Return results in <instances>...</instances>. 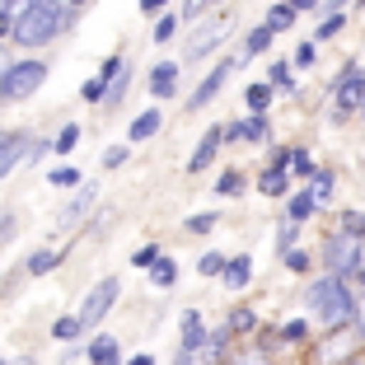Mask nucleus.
<instances>
[{
  "label": "nucleus",
  "instance_id": "obj_1",
  "mask_svg": "<svg viewBox=\"0 0 365 365\" xmlns=\"http://www.w3.org/2000/svg\"><path fill=\"white\" fill-rule=\"evenodd\" d=\"M356 304L361 300H351V290H346L342 277H319L309 286V309L328 333H337V328H346L356 319Z\"/></svg>",
  "mask_w": 365,
  "mask_h": 365
},
{
  "label": "nucleus",
  "instance_id": "obj_2",
  "mask_svg": "<svg viewBox=\"0 0 365 365\" xmlns=\"http://www.w3.org/2000/svg\"><path fill=\"white\" fill-rule=\"evenodd\" d=\"M66 19H71V5H66V0H38L24 19H14V43L43 47L47 38H56V33L66 29Z\"/></svg>",
  "mask_w": 365,
  "mask_h": 365
},
{
  "label": "nucleus",
  "instance_id": "obj_3",
  "mask_svg": "<svg viewBox=\"0 0 365 365\" xmlns=\"http://www.w3.org/2000/svg\"><path fill=\"white\" fill-rule=\"evenodd\" d=\"M47 80V66L43 61H14L0 80V98L5 103H24L29 94H38V85Z\"/></svg>",
  "mask_w": 365,
  "mask_h": 365
},
{
  "label": "nucleus",
  "instance_id": "obj_4",
  "mask_svg": "<svg viewBox=\"0 0 365 365\" xmlns=\"http://www.w3.org/2000/svg\"><path fill=\"white\" fill-rule=\"evenodd\" d=\"M323 258H328V277H356L361 272V235H346V230H337L333 239H328V248H323Z\"/></svg>",
  "mask_w": 365,
  "mask_h": 365
},
{
  "label": "nucleus",
  "instance_id": "obj_5",
  "mask_svg": "<svg viewBox=\"0 0 365 365\" xmlns=\"http://www.w3.org/2000/svg\"><path fill=\"white\" fill-rule=\"evenodd\" d=\"M118 290H122L118 277H103L94 290H89L85 304H80V333H85V328H98V323L108 319V309H113V300H118Z\"/></svg>",
  "mask_w": 365,
  "mask_h": 365
},
{
  "label": "nucleus",
  "instance_id": "obj_6",
  "mask_svg": "<svg viewBox=\"0 0 365 365\" xmlns=\"http://www.w3.org/2000/svg\"><path fill=\"white\" fill-rule=\"evenodd\" d=\"M361 108H365V76L361 71H342V80H337V118L361 113Z\"/></svg>",
  "mask_w": 365,
  "mask_h": 365
},
{
  "label": "nucleus",
  "instance_id": "obj_7",
  "mask_svg": "<svg viewBox=\"0 0 365 365\" xmlns=\"http://www.w3.org/2000/svg\"><path fill=\"white\" fill-rule=\"evenodd\" d=\"M230 76H235V61H220V66L211 71V76L202 80V89H197V94L187 98V108H192V113H197V108H206L215 94H220V89H225V80H230Z\"/></svg>",
  "mask_w": 365,
  "mask_h": 365
},
{
  "label": "nucleus",
  "instance_id": "obj_8",
  "mask_svg": "<svg viewBox=\"0 0 365 365\" xmlns=\"http://www.w3.org/2000/svg\"><path fill=\"white\" fill-rule=\"evenodd\" d=\"M202 346H211V342H206V323H202V314L192 309L187 319H182V356H197Z\"/></svg>",
  "mask_w": 365,
  "mask_h": 365
},
{
  "label": "nucleus",
  "instance_id": "obj_9",
  "mask_svg": "<svg viewBox=\"0 0 365 365\" xmlns=\"http://www.w3.org/2000/svg\"><path fill=\"white\" fill-rule=\"evenodd\" d=\"M220 140H225V131H220V127H211V131L202 136V145H197V155L187 160V169H192V173H202L206 164L215 160V150H220Z\"/></svg>",
  "mask_w": 365,
  "mask_h": 365
},
{
  "label": "nucleus",
  "instance_id": "obj_10",
  "mask_svg": "<svg viewBox=\"0 0 365 365\" xmlns=\"http://www.w3.org/2000/svg\"><path fill=\"white\" fill-rule=\"evenodd\" d=\"M173 80H178V66H173V61H160L150 71V94L155 98H169L173 94Z\"/></svg>",
  "mask_w": 365,
  "mask_h": 365
},
{
  "label": "nucleus",
  "instance_id": "obj_11",
  "mask_svg": "<svg viewBox=\"0 0 365 365\" xmlns=\"http://www.w3.org/2000/svg\"><path fill=\"white\" fill-rule=\"evenodd\" d=\"M94 182H85V187H80V197H76V202H71V206H66V211H61V230H71V225H76V220H80V215H85L89 211V206H94Z\"/></svg>",
  "mask_w": 365,
  "mask_h": 365
},
{
  "label": "nucleus",
  "instance_id": "obj_12",
  "mask_svg": "<svg viewBox=\"0 0 365 365\" xmlns=\"http://www.w3.org/2000/svg\"><path fill=\"white\" fill-rule=\"evenodd\" d=\"M89 361L94 365H122V351H118L113 337H94V342H89Z\"/></svg>",
  "mask_w": 365,
  "mask_h": 365
},
{
  "label": "nucleus",
  "instance_id": "obj_13",
  "mask_svg": "<svg viewBox=\"0 0 365 365\" xmlns=\"http://www.w3.org/2000/svg\"><path fill=\"white\" fill-rule=\"evenodd\" d=\"M24 150H29V136H19V131H14V136L5 140V150H0V178H5V173L19 164V155H24Z\"/></svg>",
  "mask_w": 365,
  "mask_h": 365
},
{
  "label": "nucleus",
  "instance_id": "obj_14",
  "mask_svg": "<svg viewBox=\"0 0 365 365\" xmlns=\"http://www.w3.org/2000/svg\"><path fill=\"white\" fill-rule=\"evenodd\" d=\"M248 277H253V258H230V267H225V286H230V290H244V286H248Z\"/></svg>",
  "mask_w": 365,
  "mask_h": 365
},
{
  "label": "nucleus",
  "instance_id": "obj_15",
  "mask_svg": "<svg viewBox=\"0 0 365 365\" xmlns=\"http://www.w3.org/2000/svg\"><path fill=\"white\" fill-rule=\"evenodd\" d=\"M160 113H155V108H150V113H140V118L136 122H131V140H145V136H155V131H160Z\"/></svg>",
  "mask_w": 365,
  "mask_h": 365
},
{
  "label": "nucleus",
  "instance_id": "obj_16",
  "mask_svg": "<svg viewBox=\"0 0 365 365\" xmlns=\"http://www.w3.org/2000/svg\"><path fill=\"white\" fill-rule=\"evenodd\" d=\"M215 38H220V24H211L206 33H197V38H192V47H187V56H192V61H197V56H206V52L215 47Z\"/></svg>",
  "mask_w": 365,
  "mask_h": 365
},
{
  "label": "nucleus",
  "instance_id": "obj_17",
  "mask_svg": "<svg viewBox=\"0 0 365 365\" xmlns=\"http://www.w3.org/2000/svg\"><path fill=\"white\" fill-rule=\"evenodd\" d=\"M309 197H314V202H319V206L328 202V197H333V173H323V169L314 173V182H309Z\"/></svg>",
  "mask_w": 365,
  "mask_h": 365
},
{
  "label": "nucleus",
  "instance_id": "obj_18",
  "mask_svg": "<svg viewBox=\"0 0 365 365\" xmlns=\"http://www.w3.org/2000/svg\"><path fill=\"white\" fill-rule=\"evenodd\" d=\"M267 43H272V29L262 24V29H253V33H248V43H244V56H258V52H267Z\"/></svg>",
  "mask_w": 365,
  "mask_h": 365
},
{
  "label": "nucleus",
  "instance_id": "obj_19",
  "mask_svg": "<svg viewBox=\"0 0 365 365\" xmlns=\"http://www.w3.org/2000/svg\"><path fill=\"white\" fill-rule=\"evenodd\" d=\"M52 267H56V253H52V248H43V253H33V258H29V277H47Z\"/></svg>",
  "mask_w": 365,
  "mask_h": 365
},
{
  "label": "nucleus",
  "instance_id": "obj_20",
  "mask_svg": "<svg viewBox=\"0 0 365 365\" xmlns=\"http://www.w3.org/2000/svg\"><path fill=\"white\" fill-rule=\"evenodd\" d=\"M150 281H155V286H173V281H178V267H173L169 258H160V262L150 267Z\"/></svg>",
  "mask_w": 365,
  "mask_h": 365
},
{
  "label": "nucleus",
  "instance_id": "obj_21",
  "mask_svg": "<svg viewBox=\"0 0 365 365\" xmlns=\"http://www.w3.org/2000/svg\"><path fill=\"white\" fill-rule=\"evenodd\" d=\"M314 206H319V202H314L309 192H300V197H290V220H295V225H300L304 215H314Z\"/></svg>",
  "mask_w": 365,
  "mask_h": 365
},
{
  "label": "nucleus",
  "instance_id": "obj_22",
  "mask_svg": "<svg viewBox=\"0 0 365 365\" xmlns=\"http://www.w3.org/2000/svg\"><path fill=\"white\" fill-rule=\"evenodd\" d=\"M290 24H295V10H290V5H277V10L267 14V29L272 33H281V29H290Z\"/></svg>",
  "mask_w": 365,
  "mask_h": 365
},
{
  "label": "nucleus",
  "instance_id": "obj_23",
  "mask_svg": "<svg viewBox=\"0 0 365 365\" xmlns=\"http://www.w3.org/2000/svg\"><path fill=\"white\" fill-rule=\"evenodd\" d=\"M258 187H262V192H267V197H281V192H286V173L267 169V173H262V182H258Z\"/></svg>",
  "mask_w": 365,
  "mask_h": 365
},
{
  "label": "nucleus",
  "instance_id": "obj_24",
  "mask_svg": "<svg viewBox=\"0 0 365 365\" xmlns=\"http://www.w3.org/2000/svg\"><path fill=\"white\" fill-rule=\"evenodd\" d=\"M290 169L304 173V178H314V173H319V169H314V155H309V150H290Z\"/></svg>",
  "mask_w": 365,
  "mask_h": 365
},
{
  "label": "nucleus",
  "instance_id": "obj_25",
  "mask_svg": "<svg viewBox=\"0 0 365 365\" xmlns=\"http://www.w3.org/2000/svg\"><path fill=\"white\" fill-rule=\"evenodd\" d=\"M197 267H202V277H225V267H230V262L220 258V253H206V258L197 262Z\"/></svg>",
  "mask_w": 365,
  "mask_h": 365
},
{
  "label": "nucleus",
  "instance_id": "obj_26",
  "mask_svg": "<svg viewBox=\"0 0 365 365\" xmlns=\"http://www.w3.org/2000/svg\"><path fill=\"white\" fill-rule=\"evenodd\" d=\"M267 103H272V85H253L248 89V108H253V113H262Z\"/></svg>",
  "mask_w": 365,
  "mask_h": 365
},
{
  "label": "nucleus",
  "instance_id": "obj_27",
  "mask_svg": "<svg viewBox=\"0 0 365 365\" xmlns=\"http://www.w3.org/2000/svg\"><path fill=\"white\" fill-rule=\"evenodd\" d=\"M267 136V118H262V113H253V118L244 122V140H262Z\"/></svg>",
  "mask_w": 365,
  "mask_h": 365
},
{
  "label": "nucleus",
  "instance_id": "obj_28",
  "mask_svg": "<svg viewBox=\"0 0 365 365\" xmlns=\"http://www.w3.org/2000/svg\"><path fill=\"white\" fill-rule=\"evenodd\" d=\"M239 187H244V173H235V169H230V173H220V182H215V192H220V197L239 192Z\"/></svg>",
  "mask_w": 365,
  "mask_h": 365
},
{
  "label": "nucleus",
  "instance_id": "obj_29",
  "mask_svg": "<svg viewBox=\"0 0 365 365\" xmlns=\"http://www.w3.org/2000/svg\"><path fill=\"white\" fill-rule=\"evenodd\" d=\"M253 323H258V319H253V309H235V314H230V333H248Z\"/></svg>",
  "mask_w": 365,
  "mask_h": 365
},
{
  "label": "nucleus",
  "instance_id": "obj_30",
  "mask_svg": "<svg viewBox=\"0 0 365 365\" xmlns=\"http://www.w3.org/2000/svg\"><path fill=\"white\" fill-rule=\"evenodd\" d=\"M267 85H272V89H295V85H290V66H286V61L272 66V80H267Z\"/></svg>",
  "mask_w": 365,
  "mask_h": 365
},
{
  "label": "nucleus",
  "instance_id": "obj_31",
  "mask_svg": "<svg viewBox=\"0 0 365 365\" xmlns=\"http://www.w3.org/2000/svg\"><path fill=\"white\" fill-rule=\"evenodd\" d=\"M76 140H80V127H76V122H71V127H66L61 136H56V155H66V150H76Z\"/></svg>",
  "mask_w": 365,
  "mask_h": 365
},
{
  "label": "nucleus",
  "instance_id": "obj_32",
  "mask_svg": "<svg viewBox=\"0 0 365 365\" xmlns=\"http://www.w3.org/2000/svg\"><path fill=\"white\" fill-rule=\"evenodd\" d=\"M127 164V145H108L103 150V169H122Z\"/></svg>",
  "mask_w": 365,
  "mask_h": 365
},
{
  "label": "nucleus",
  "instance_id": "obj_33",
  "mask_svg": "<svg viewBox=\"0 0 365 365\" xmlns=\"http://www.w3.org/2000/svg\"><path fill=\"white\" fill-rule=\"evenodd\" d=\"M295 235H300V230H295V220H286V225H281V235H277L281 253H295Z\"/></svg>",
  "mask_w": 365,
  "mask_h": 365
},
{
  "label": "nucleus",
  "instance_id": "obj_34",
  "mask_svg": "<svg viewBox=\"0 0 365 365\" xmlns=\"http://www.w3.org/2000/svg\"><path fill=\"white\" fill-rule=\"evenodd\" d=\"M80 94H85L89 103H103V98H108V80H89V85L80 89Z\"/></svg>",
  "mask_w": 365,
  "mask_h": 365
},
{
  "label": "nucleus",
  "instance_id": "obj_35",
  "mask_svg": "<svg viewBox=\"0 0 365 365\" xmlns=\"http://www.w3.org/2000/svg\"><path fill=\"white\" fill-rule=\"evenodd\" d=\"M33 5H38V0H0V10H10L14 19H24V14H29Z\"/></svg>",
  "mask_w": 365,
  "mask_h": 365
},
{
  "label": "nucleus",
  "instance_id": "obj_36",
  "mask_svg": "<svg viewBox=\"0 0 365 365\" xmlns=\"http://www.w3.org/2000/svg\"><path fill=\"white\" fill-rule=\"evenodd\" d=\"M80 173L76 169H52V187H76Z\"/></svg>",
  "mask_w": 365,
  "mask_h": 365
},
{
  "label": "nucleus",
  "instance_id": "obj_37",
  "mask_svg": "<svg viewBox=\"0 0 365 365\" xmlns=\"http://www.w3.org/2000/svg\"><path fill=\"white\" fill-rule=\"evenodd\" d=\"M173 29H178V19H173V14H164V19L155 24V43H164V38H173Z\"/></svg>",
  "mask_w": 365,
  "mask_h": 365
},
{
  "label": "nucleus",
  "instance_id": "obj_38",
  "mask_svg": "<svg viewBox=\"0 0 365 365\" xmlns=\"http://www.w3.org/2000/svg\"><path fill=\"white\" fill-rule=\"evenodd\" d=\"M187 230H192V235H206V230H215V215L206 211V215H192V220H187Z\"/></svg>",
  "mask_w": 365,
  "mask_h": 365
},
{
  "label": "nucleus",
  "instance_id": "obj_39",
  "mask_svg": "<svg viewBox=\"0 0 365 365\" xmlns=\"http://www.w3.org/2000/svg\"><path fill=\"white\" fill-rule=\"evenodd\" d=\"M304 333H309V328H304L300 319H295V323H286V328H281V337H286V342H304Z\"/></svg>",
  "mask_w": 365,
  "mask_h": 365
},
{
  "label": "nucleus",
  "instance_id": "obj_40",
  "mask_svg": "<svg viewBox=\"0 0 365 365\" xmlns=\"http://www.w3.org/2000/svg\"><path fill=\"white\" fill-rule=\"evenodd\" d=\"M76 333H80V319H61L56 323V337H61V342H71Z\"/></svg>",
  "mask_w": 365,
  "mask_h": 365
},
{
  "label": "nucleus",
  "instance_id": "obj_41",
  "mask_svg": "<svg viewBox=\"0 0 365 365\" xmlns=\"http://www.w3.org/2000/svg\"><path fill=\"white\" fill-rule=\"evenodd\" d=\"M206 5H215V0H187V5H182V14H187V19H202Z\"/></svg>",
  "mask_w": 365,
  "mask_h": 365
},
{
  "label": "nucleus",
  "instance_id": "obj_42",
  "mask_svg": "<svg viewBox=\"0 0 365 365\" xmlns=\"http://www.w3.org/2000/svg\"><path fill=\"white\" fill-rule=\"evenodd\" d=\"M314 56H319V47H314V43H300V52H295V66H314Z\"/></svg>",
  "mask_w": 365,
  "mask_h": 365
},
{
  "label": "nucleus",
  "instance_id": "obj_43",
  "mask_svg": "<svg viewBox=\"0 0 365 365\" xmlns=\"http://www.w3.org/2000/svg\"><path fill=\"white\" fill-rule=\"evenodd\" d=\"M337 29H342V14H328V19L319 24V38H333Z\"/></svg>",
  "mask_w": 365,
  "mask_h": 365
},
{
  "label": "nucleus",
  "instance_id": "obj_44",
  "mask_svg": "<svg viewBox=\"0 0 365 365\" xmlns=\"http://www.w3.org/2000/svg\"><path fill=\"white\" fill-rule=\"evenodd\" d=\"M155 262H160V253H155V248L145 244V248H140V253H136V267H155Z\"/></svg>",
  "mask_w": 365,
  "mask_h": 365
},
{
  "label": "nucleus",
  "instance_id": "obj_45",
  "mask_svg": "<svg viewBox=\"0 0 365 365\" xmlns=\"http://www.w3.org/2000/svg\"><path fill=\"white\" fill-rule=\"evenodd\" d=\"M286 267H290V272H304V267H309V258L295 248V253H286Z\"/></svg>",
  "mask_w": 365,
  "mask_h": 365
},
{
  "label": "nucleus",
  "instance_id": "obj_46",
  "mask_svg": "<svg viewBox=\"0 0 365 365\" xmlns=\"http://www.w3.org/2000/svg\"><path fill=\"white\" fill-rule=\"evenodd\" d=\"M235 365H272V361H267V356H262V351H248V356H239Z\"/></svg>",
  "mask_w": 365,
  "mask_h": 365
},
{
  "label": "nucleus",
  "instance_id": "obj_47",
  "mask_svg": "<svg viewBox=\"0 0 365 365\" xmlns=\"http://www.w3.org/2000/svg\"><path fill=\"white\" fill-rule=\"evenodd\" d=\"M5 239H14V215H0V244Z\"/></svg>",
  "mask_w": 365,
  "mask_h": 365
},
{
  "label": "nucleus",
  "instance_id": "obj_48",
  "mask_svg": "<svg viewBox=\"0 0 365 365\" xmlns=\"http://www.w3.org/2000/svg\"><path fill=\"white\" fill-rule=\"evenodd\" d=\"M5 33H14V14L10 10H0V38H5Z\"/></svg>",
  "mask_w": 365,
  "mask_h": 365
},
{
  "label": "nucleus",
  "instance_id": "obj_49",
  "mask_svg": "<svg viewBox=\"0 0 365 365\" xmlns=\"http://www.w3.org/2000/svg\"><path fill=\"white\" fill-rule=\"evenodd\" d=\"M356 333H361V342H365V300L356 304Z\"/></svg>",
  "mask_w": 365,
  "mask_h": 365
},
{
  "label": "nucleus",
  "instance_id": "obj_50",
  "mask_svg": "<svg viewBox=\"0 0 365 365\" xmlns=\"http://www.w3.org/2000/svg\"><path fill=\"white\" fill-rule=\"evenodd\" d=\"M164 5H169V0H140V10H145V14H160Z\"/></svg>",
  "mask_w": 365,
  "mask_h": 365
},
{
  "label": "nucleus",
  "instance_id": "obj_51",
  "mask_svg": "<svg viewBox=\"0 0 365 365\" xmlns=\"http://www.w3.org/2000/svg\"><path fill=\"white\" fill-rule=\"evenodd\" d=\"M5 71H10V52L0 47V80H5Z\"/></svg>",
  "mask_w": 365,
  "mask_h": 365
},
{
  "label": "nucleus",
  "instance_id": "obj_52",
  "mask_svg": "<svg viewBox=\"0 0 365 365\" xmlns=\"http://www.w3.org/2000/svg\"><path fill=\"white\" fill-rule=\"evenodd\" d=\"M10 365H38V361H33V356H14Z\"/></svg>",
  "mask_w": 365,
  "mask_h": 365
},
{
  "label": "nucleus",
  "instance_id": "obj_53",
  "mask_svg": "<svg viewBox=\"0 0 365 365\" xmlns=\"http://www.w3.org/2000/svg\"><path fill=\"white\" fill-rule=\"evenodd\" d=\"M131 365H155V361H150V356H131Z\"/></svg>",
  "mask_w": 365,
  "mask_h": 365
},
{
  "label": "nucleus",
  "instance_id": "obj_54",
  "mask_svg": "<svg viewBox=\"0 0 365 365\" xmlns=\"http://www.w3.org/2000/svg\"><path fill=\"white\" fill-rule=\"evenodd\" d=\"M66 5H89V0H66Z\"/></svg>",
  "mask_w": 365,
  "mask_h": 365
},
{
  "label": "nucleus",
  "instance_id": "obj_55",
  "mask_svg": "<svg viewBox=\"0 0 365 365\" xmlns=\"http://www.w3.org/2000/svg\"><path fill=\"white\" fill-rule=\"evenodd\" d=\"M356 277H361V286H365V267H361V272H356Z\"/></svg>",
  "mask_w": 365,
  "mask_h": 365
},
{
  "label": "nucleus",
  "instance_id": "obj_56",
  "mask_svg": "<svg viewBox=\"0 0 365 365\" xmlns=\"http://www.w3.org/2000/svg\"><path fill=\"white\" fill-rule=\"evenodd\" d=\"M0 150H5V136H0Z\"/></svg>",
  "mask_w": 365,
  "mask_h": 365
},
{
  "label": "nucleus",
  "instance_id": "obj_57",
  "mask_svg": "<svg viewBox=\"0 0 365 365\" xmlns=\"http://www.w3.org/2000/svg\"><path fill=\"white\" fill-rule=\"evenodd\" d=\"M361 118H365V108H361Z\"/></svg>",
  "mask_w": 365,
  "mask_h": 365
}]
</instances>
